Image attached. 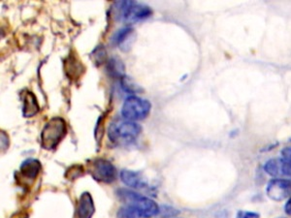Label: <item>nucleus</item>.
<instances>
[{
  "label": "nucleus",
  "mask_w": 291,
  "mask_h": 218,
  "mask_svg": "<svg viewBox=\"0 0 291 218\" xmlns=\"http://www.w3.org/2000/svg\"><path fill=\"white\" fill-rule=\"evenodd\" d=\"M95 213L93 199L88 192H83L80 196L76 209L77 218H91Z\"/></svg>",
  "instance_id": "10"
},
{
  "label": "nucleus",
  "mask_w": 291,
  "mask_h": 218,
  "mask_svg": "<svg viewBox=\"0 0 291 218\" xmlns=\"http://www.w3.org/2000/svg\"><path fill=\"white\" fill-rule=\"evenodd\" d=\"M159 214H161V216L164 218H173V217L178 216L180 214V212L171 208V207H167L166 206V207H162L160 209Z\"/></svg>",
  "instance_id": "19"
},
{
  "label": "nucleus",
  "mask_w": 291,
  "mask_h": 218,
  "mask_svg": "<svg viewBox=\"0 0 291 218\" xmlns=\"http://www.w3.org/2000/svg\"><path fill=\"white\" fill-rule=\"evenodd\" d=\"M282 154H283V156H284L283 159H286V160L291 159V147L284 149L283 152H282Z\"/></svg>",
  "instance_id": "23"
},
{
  "label": "nucleus",
  "mask_w": 291,
  "mask_h": 218,
  "mask_svg": "<svg viewBox=\"0 0 291 218\" xmlns=\"http://www.w3.org/2000/svg\"><path fill=\"white\" fill-rule=\"evenodd\" d=\"M266 193L271 200L281 202L291 194V181L289 179H272L266 187Z\"/></svg>",
  "instance_id": "7"
},
{
  "label": "nucleus",
  "mask_w": 291,
  "mask_h": 218,
  "mask_svg": "<svg viewBox=\"0 0 291 218\" xmlns=\"http://www.w3.org/2000/svg\"><path fill=\"white\" fill-rule=\"evenodd\" d=\"M10 145V141H9V137L6 135L5 132L1 131V150H7L8 147Z\"/></svg>",
  "instance_id": "22"
},
{
  "label": "nucleus",
  "mask_w": 291,
  "mask_h": 218,
  "mask_svg": "<svg viewBox=\"0 0 291 218\" xmlns=\"http://www.w3.org/2000/svg\"><path fill=\"white\" fill-rule=\"evenodd\" d=\"M132 33H133V29L130 26L125 27L114 34V36L112 38V42L115 46L121 47L125 43L126 40L129 39V37L131 36Z\"/></svg>",
  "instance_id": "15"
},
{
  "label": "nucleus",
  "mask_w": 291,
  "mask_h": 218,
  "mask_svg": "<svg viewBox=\"0 0 291 218\" xmlns=\"http://www.w3.org/2000/svg\"><path fill=\"white\" fill-rule=\"evenodd\" d=\"M107 71L112 77L121 78V80L125 77V65L121 59L117 57H113L109 59L107 63Z\"/></svg>",
  "instance_id": "13"
},
{
  "label": "nucleus",
  "mask_w": 291,
  "mask_h": 218,
  "mask_svg": "<svg viewBox=\"0 0 291 218\" xmlns=\"http://www.w3.org/2000/svg\"></svg>",
  "instance_id": "25"
},
{
  "label": "nucleus",
  "mask_w": 291,
  "mask_h": 218,
  "mask_svg": "<svg viewBox=\"0 0 291 218\" xmlns=\"http://www.w3.org/2000/svg\"><path fill=\"white\" fill-rule=\"evenodd\" d=\"M83 174V166H73L66 172V177L69 179H74Z\"/></svg>",
  "instance_id": "18"
},
{
  "label": "nucleus",
  "mask_w": 291,
  "mask_h": 218,
  "mask_svg": "<svg viewBox=\"0 0 291 218\" xmlns=\"http://www.w3.org/2000/svg\"><path fill=\"white\" fill-rule=\"evenodd\" d=\"M40 110V106L38 104L35 94L31 91L26 90L23 95V106L22 113L24 117H31L37 114Z\"/></svg>",
  "instance_id": "12"
},
{
  "label": "nucleus",
  "mask_w": 291,
  "mask_h": 218,
  "mask_svg": "<svg viewBox=\"0 0 291 218\" xmlns=\"http://www.w3.org/2000/svg\"><path fill=\"white\" fill-rule=\"evenodd\" d=\"M64 71L67 78L71 82H74L82 78L85 68L83 65L82 61L77 57V55L72 53L66 57L64 61Z\"/></svg>",
  "instance_id": "8"
},
{
  "label": "nucleus",
  "mask_w": 291,
  "mask_h": 218,
  "mask_svg": "<svg viewBox=\"0 0 291 218\" xmlns=\"http://www.w3.org/2000/svg\"><path fill=\"white\" fill-rule=\"evenodd\" d=\"M92 177L103 183H113L118 178V171L112 162L104 158H96L88 168Z\"/></svg>",
  "instance_id": "6"
},
{
  "label": "nucleus",
  "mask_w": 291,
  "mask_h": 218,
  "mask_svg": "<svg viewBox=\"0 0 291 218\" xmlns=\"http://www.w3.org/2000/svg\"><path fill=\"white\" fill-rule=\"evenodd\" d=\"M93 57H94V62L97 65H101L106 62L107 59V53L105 51L104 47L99 46L93 51Z\"/></svg>",
  "instance_id": "16"
},
{
  "label": "nucleus",
  "mask_w": 291,
  "mask_h": 218,
  "mask_svg": "<svg viewBox=\"0 0 291 218\" xmlns=\"http://www.w3.org/2000/svg\"><path fill=\"white\" fill-rule=\"evenodd\" d=\"M41 163L37 159L29 158L22 162L20 168V174L24 179L34 180L41 172Z\"/></svg>",
  "instance_id": "11"
},
{
  "label": "nucleus",
  "mask_w": 291,
  "mask_h": 218,
  "mask_svg": "<svg viewBox=\"0 0 291 218\" xmlns=\"http://www.w3.org/2000/svg\"><path fill=\"white\" fill-rule=\"evenodd\" d=\"M117 7L118 19L128 25L144 21L152 14L149 7L134 1H119Z\"/></svg>",
  "instance_id": "4"
},
{
  "label": "nucleus",
  "mask_w": 291,
  "mask_h": 218,
  "mask_svg": "<svg viewBox=\"0 0 291 218\" xmlns=\"http://www.w3.org/2000/svg\"><path fill=\"white\" fill-rule=\"evenodd\" d=\"M150 109V102L133 95L125 100L122 108V115L129 121L143 120L149 114Z\"/></svg>",
  "instance_id": "5"
},
{
  "label": "nucleus",
  "mask_w": 291,
  "mask_h": 218,
  "mask_svg": "<svg viewBox=\"0 0 291 218\" xmlns=\"http://www.w3.org/2000/svg\"><path fill=\"white\" fill-rule=\"evenodd\" d=\"M67 134V124L63 117H53L46 122L41 132V147L46 151L58 148Z\"/></svg>",
  "instance_id": "3"
},
{
  "label": "nucleus",
  "mask_w": 291,
  "mask_h": 218,
  "mask_svg": "<svg viewBox=\"0 0 291 218\" xmlns=\"http://www.w3.org/2000/svg\"><path fill=\"white\" fill-rule=\"evenodd\" d=\"M122 181L126 186L133 189H146L148 187V183L145 176L140 172H135L131 170H123L120 174Z\"/></svg>",
  "instance_id": "9"
},
{
  "label": "nucleus",
  "mask_w": 291,
  "mask_h": 218,
  "mask_svg": "<svg viewBox=\"0 0 291 218\" xmlns=\"http://www.w3.org/2000/svg\"><path fill=\"white\" fill-rule=\"evenodd\" d=\"M122 87L125 89V91L127 92H130V93H136V92H139L141 91L139 87H137L128 77L125 76L123 79H122Z\"/></svg>",
  "instance_id": "17"
},
{
  "label": "nucleus",
  "mask_w": 291,
  "mask_h": 218,
  "mask_svg": "<svg viewBox=\"0 0 291 218\" xmlns=\"http://www.w3.org/2000/svg\"><path fill=\"white\" fill-rule=\"evenodd\" d=\"M117 195L125 204V207L135 211L139 218H152L157 216L160 212L158 205L153 200L132 190L121 188L117 191Z\"/></svg>",
  "instance_id": "1"
},
{
  "label": "nucleus",
  "mask_w": 291,
  "mask_h": 218,
  "mask_svg": "<svg viewBox=\"0 0 291 218\" xmlns=\"http://www.w3.org/2000/svg\"><path fill=\"white\" fill-rule=\"evenodd\" d=\"M285 211H286V214L291 216V197L289 199V201L287 202L286 206H285Z\"/></svg>",
  "instance_id": "24"
},
{
  "label": "nucleus",
  "mask_w": 291,
  "mask_h": 218,
  "mask_svg": "<svg viewBox=\"0 0 291 218\" xmlns=\"http://www.w3.org/2000/svg\"><path fill=\"white\" fill-rule=\"evenodd\" d=\"M142 132L140 124L135 121L117 120L114 121L108 130V136L112 143L119 146H126L137 140Z\"/></svg>",
  "instance_id": "2"
},
{
  "label": "nucleus",
  "mask_w": 291,
  "mask_h": 218,
  "mask_svg": "<svg viewBox=\"0 0 291 218\" xmlns=\"http://www.w3.org/2000/svg\"><path fill=\"white\" fill-rule=\"evenodd\" d=\"M236 218H259V215L252 212H246V211H240L237 214Z\"/></svg>",
  "instance_id": "21"
},
{
  "label": "nucleus",
  "mask_w": 291,
  "mask_h": 218,
  "mask_svg": "<svg viewBox=\"0 0 291 218\" xmlns=\"http://www.w3.org/2000/svg\"><path fill=\"white\" fill-rule=\"evenodd\" d=\"M282 175L291 176V159L286 160L283 159V166H282Z\"/></svg>",
  "instance_id": "20"
},
{
  "label": "nucleus",
  "mask_w": 291,
  "mask_h": 218,
  "mask_svg": "<svg viewBox=\"0 0 291 218\" xmlns=\"http://www.w3.org/2000/svg\"><path fill=\"white\" fill-rule=\"evenodd\" d=\"M283 159H271L264 165V170L268 174L274 177L282 175Z\"/></svg>",
  "instance_id": "14"
}]
</instances>
